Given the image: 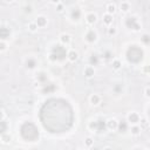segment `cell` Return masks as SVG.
I'll return each mask as SVG.
<instances>
[{"label": "cell", "instance_id": "obj_5", "mask_svg": "<svg viewBox=\"0 0 150 150\" xmlns=\"http://www.w3.org/2000/svg\"><path fill=\"white\" fill-rule=\"evenodd\" d=\"M141 115L137 112V111H130L128 115H127V121L130 125H136V124H139L141 122Z\"/></svg>", "mask_w": 150, "mask_h": 150}, {"label": "cell", "instance_id": "obj_15", "mask_svg": "<svg viewBox=\"0 0 150 150\" xmlns=\"http://www.w3.org/2000/svg\"><path fill=\"white\" fill-rule=\"evenodd\" d=\"M11 34H12L11 28L1 25V27H0V38H1V40H5L6 41V39L11 36Z\"/></svg>", "mask_w": 150, "mask_h": 150}, {"label": "cell", "instance_id": "obj_30", "mask_svg": "<svg viewBox=\"0 0 150 150\" xmlns=\"http://www.w3.org/2000/svg\"><path fill=\"white\" fill-rule=\"evenodd\" d=\"M107 33H108L109 36H115L117 34V28L115 26H110V27L107 28Z\"/></svg>", "mask_w": 150, "mask_h": 150}, {"label": "cell", "instance_id": "obj_33", "mask_svg": "<svg viewBox=\"0 0 150 150\" xmlns=\"http://www.w3.org/2000/svg\"><path fill=\"white\" fill-rule=\"evenodd\" d=\"M7 48H8V43H7L5 40H0V53L6 52Z\"/></svg>", "mask_w": 150, "mask_h": 150}, {"label": "cell", "instance_id": "obj_21", "mask_svg": "<svg viewBox=\"0 0 150 150\" xmlns=\"http://www.w3.org/2000/svg\"><path fill=\"white\" fill-rule=\"evenodd\" d=\"M55 89H56V87L53 83H46V84H43L42 93L43 94H49V93H53Z\"/></svg>", "mask_w": 150, "mask_h": 150}, {"label": "cell", "instance_id": "obj_6", "mask_svg": "<svg viewBox=\"0 0 150 150\" xmlns=\"http://www.w3.org/2000/svg\"><path fill=\"white\" fill-rule=\"evenodd\" d=\"M35 80L38 81V83L40 84H46L47 81H48V73H46L45 70H40L35 74Z\"/></svg>", "mask_w": 150, "mask_h": 150}, {"label": "cell", "instance_id": "obj_39", "mask_svg": "<svg viewBox=\"0 0 150 150\" xmlns=\"http://www.w3.org/2000/svg\"><path fill=\"white\" fill-rule=\"evenodd\" d=\"M144 95H145L146 98H150V86L145 87V89H144Z\"/></svg>", "mask_w": 150, "mask_h": 150}, {"label": "cell", "instance_id": "obj_32", "mask_svg": "<svg viewBox=\"0 0 150 150\" xmlns=\"http://www.w3.org/2000/svg\"><path fill=\"white\" fill-rule=\"evenodd\" d=\"M84 145L87 146V148H91L93 145H94V139H93V137H86L84 138Z\"/></svg>", "mask_w": 150, "mask_h": 150}, {"label": "cell", "instance_id": "obj_31", "mask_svg": "<svg viewBox=\"0 0 150 150\" xmlns=\"http://www.w3.org/2000/svg\"><path fill=\"white\" fill-rule=\"evenodd\" d=\"M101 59H104V60H110V59H112V53H111L109 49H107V50H104V52L102 53Z\"/></svg>", "mask_w": 150, "mask_h": 150}, {"label": "cell", "instance_id": "obj_7", "mask_svg": "<svg viewBox=\"0 0 150 150\" xmlns=\"http://www.w3.org/2000/svg\"><path fill=\"white\" fill-rule=\"evenodd\" d=\"M81 18H82V11H81V8L80 7H74L70 11V19H71V21L79 22Z\"/></svg>", "mask_w": 150, "mask_h": 150}, {"label": "cell", "instance_id": "obj_25", "mask_svg": "<svg viewBox=\"0 0 150 150\" xmlns=\"http://www.w3.org/2000/svg\"><path fill=\"white\" fill-rule=\"evenodd\" d=\"M129 131L131 132V135H134V136H138V135H141V132H142V128H141V125H139V124L131 125Z\"/></svg>", "mask_w": 150, "mask_h": 150}, {"label": "cell", "instance_id": "obj_27", "mask_svg": "<svg viewBox=\"0 0 150 150\" xmlns=\"http://www.w3.org/2000/svg\"><path fill=\"white\" fill-rule=\"evenodd\" d=\"M111 67H112V69L114 70H120L121 68H122V61L120 60V59H112V61H111Z\"/></svg>", "mask_w": 150, "mask_h": 150}, {"label": "cell", "instance_id": "obj_23", "mask_svg": "<svg viewBox=\"0 0 150 150\" xmlns=\"http://www.w3.org/2000/svg\"><path fill=\"white\" fill-rule=\"evenodd\" d=\"M12 135L9 134V132H5V134H1V137H0V139H1V143L2 144H9L11 143V141H12Z\"/></svg>", "mask_w": 150, "mask_h": 150}, {"label": "cell", "instance_id": "obj_35", "mask_svg": "<svg viewBox=\"0 0 150 150\" xmlns=\"http://www.w3.org/2000/svg\"><path fill=\"white\" fill-rule=\"evenodd\" d=\"M55 4V6H56V12H62L63 9H64V4L62 2V1H56V2H54Z\"/></svg>", "mask_w": 150, "mask_h": 150}, {"label": "cell", "instance_id": "obj_41", "mask_svg": "<svg viewBox=\"0 0 150 150\" xmlns=\"http://www.w3.org/2000/svg\"><path fill=\"white\" fill-rule=\"evenodd\" d=\"M148 115H149V117H150V105H149V108H148Z\"/></svg>", "mask_w": 150, "mask_h": 150}, {"label": "cell", "instance_id": "obj_38", "mask_svg": "<svg viewBox=\"0 0 150 150\" xmlns=\"http://www.w3.org/2000/svg\"><path fill=\"white\" fill-rule=\"evenodd\" d=\"M142 73H144V74H150V64L143 66V67H142Z\"/></svg>", "mask_w": 150, "mask_h": 150}, {"label": "cell", "instance_id": "obj_37", "mask_svg": "<svg viewBox=\"0 0 150 150\" xmlns=\"http://www.w3.org/2000/svg\"><path fill=\"white\" fill-rule=\"evenodd\" d=\"M7 132V122L5 120H1V134Z\"/></svg>", "mask_w": 150, "mask_h": 150}, {"label": "cell", "instance_id": "obj_4", "mask_svg": "<svg viewBox=\"0 0 150 150\" xmlns=\"http://www.w3.org/2000/svg\"><path fill=\"white\" fill-rule=\"evenodd\" d=\"M97 38H98L97 32L94 28H88L84 33V40L88 43H95L97 41Z\"/></svg>", "mask_w": 150, "mask_h": 150}, {"label": "cell", "instance_id": "obj_43", "mask_svg": "<svg viewBox=\"0 0 150 150\" xmlns=\"http://www.w3.org/2000/svg\"><path fill=\"white\" fill-rule=\"evenodd\" d=\"M136 150H142V149H136Z\"/></svg>", "mask_w": 150, "mask_h": 150}, {"label": "cell", "instance_id": "obj_10", "mask_svg": "<svg viewBox=\"0 0 150 150\" xmlns=\"http://www.w3.org/2000/svg\"><path fill=\"white\" fill-rule=\"evenodd\" d=\"M25 67L28 69V70H33L38 67V60L33 56H29L25 60Z\"/></svg>", "mask_w": 150, "mask_h": 150}, {"label": "cell", "instance_id": "obj_42", "mask_svg": "<svg viewBox=\"0 0 150 150\" xmlns=\"http://www.w3.org/2000/svg\"><path fill=\"white\" fill-rule=\"evenodd\" d=\"M15 150H25V149H22V148H16Z\"/></svg>", "mask_w": 150, "mask_h": 150}, {"label": "cell", "instance_id": "obj_29", "mask_svg": "<svg viewBox=\"0 0 150 150\" xmlns=\"http://www.w3.org/2000/svg\"><path fill=\"white\" fill-rule=\"evenodd\" d=\"M27 27H28V30L32 32V33H35L38 30V28H39L38 25L35 23V21H29L28 25H27Z\"/></svg>", "mask_w": 150, "mask_h": 150}, {"label": "cell", "instance_id": "obj_12", "mask_svg": "<svg viewBox=\"0 0 150 150\" xmlns=\"http://www.w3.org/2000/svg\"><path fill=\"white\" fill-rule=\"evenodd\" d=\"M101 102H102V97H101L100 94H91V95L89 96V103H90L93 107L100 105Z\"/></svg>", "mask_w": 150, "mask_h": 150}, {"label": "cell", "instance_id": "obj_28", "mask_svg": "<svg viewBox=\"0 0 150 150\" xmlns=\"http://www.w3.org/2000/svg\"><path fill=\"white\" fill-rule=\"evenodd\" d=\"M87 128L90 130V131H95V132H97V129H98V125H97V120H93V121H90L89 123H88V125H87Z\"/></svg>", "mask_w": 150, "mask_h": 150}, {"label": "cell", "instance_id": "obj_18", "mask_svg": "<svg viewBox=\"0 0 150 150\" xmlns=\"http://www.w3.org/2000/svg\"><path fill=\"white\" fill-rule=\"evenodd\" d=\"M102 21H103V25H105L107 27H110L112 26V22H114V16L111 14H108V13H104L102 15Z\"/></svg>", "mask_w": 150, "mask_h": 150}, {"label": "cell", "instance_id": "obj_20", "mask_svg": "<svg viewBox=\"0 0 150 150\" xmlns=\"http://www.w3.org/2000/svg\"><path fill=\"white\" fill-rule=\"evenodd\" d=\"M130 8H131V5H130L129 1H122V2H120V11L122 13H128L130 11Z\"/></svg>", "mask_w": 150, "mask_h": 150}, {"label": "cell", "instance_id": "obj_2", "mask_svg": "<svg viewBox=\"0 0 150 150\" xmlns=\"http://www.w3.org/2000/svg\"><path fill=\"white\" fill-rule=\"evenodd\" d=\"M68 50L62 45H54L50 53H49V60L52 62H63L67 59Z\"/></svg>", "mask_w": 150, "mask_h": 150}, {"label": "cell", "instance_id": "obj_40", "mask_svg": "<svg viewBox=\"0 0 150 150\" xmlns=\"http://www.w3.org/2000/svg\"><path fill=\"white\" fill-rule=\"evenodd\" d=\"M103 150H112V148H110V146H105Z\"/></svg>", "mask_w": 150, "mask_h": 150}, {"label": "cell", "instance_id": "obj_34", "mask_svg": "<svg viewBox=\"0 0 150 150\" xmlns=\"http://www.w3.org/2000/svg\"><path fill=\"white\" fill-rule=\"evenodd\" d=\"M23 12H25L26 14H32V13H33V6H32L30 4H26V5L23 6Z\"/></svg>", "mask_w": 150, "mask_h": 150}, {"label": "cell", "instance_id": "obj_14", "mask_svg": "<svg viewBox=\"0 0 150 150\" xmlns=\"http://www.w3.org/2000/svg\"><path fill=\"white\" fill-rule=\"evenodd\" d=\"M88 60H89V66L95 67V66H97V64L100 63V61H101V55H98L97 53H91V54L89 55Z\"/></svg>", "mask_w": 150, "mask_h": 150}, {"label": "cell", "instance_id": "obj_19", "mask_svg": "<svg viewBox=\"0 0 150 150\" xmlns=\"http://www.w3.org/2000/svg\"><path fill=\"white\" fill-rule=\"evenodd\" d=\"M77 59H79V53L75 49H69L68 54H67V60L70 62H75V61H77Z\"/></svg>", "mask_w": 150, "mask_h": 150}, {"label": "cell", "instance_id": "obj_24", "mask_svg": "<svg viewBox=\"0 0 150 150\" xmlns=\"http://www.w3.org/2000/svg\"><path fill=\"white\" fill-rule=\"evenodd\" d=\"M116 12V5L114 4V2H108L107 5H105V13H108V14H114Z\"/></svg>", "mask_w": 150, "mask_h": 150}, {"label": "cell", "instance_id": "obj_13", "mask_svg": "<svg viewBox=\"0 0 150 150\" xmlns=\"http://www.w3.org/2000/svg\"><path fill=\"white\" fill-rule=\"evenodd\" d=\"M34 21H35V23L38 25L39 28H45L47 26V23H48V19L45 15H38Z\"/></svg>", "mask_w": 150, "mask_h": 150}, {"label": "cell", "instance_id": "obj_22", "mask_svg": "<svg viewBox=\"0 0 150 150\" xmlns=\"http://www.w3.org/2000/svg\"><path fill=\"white\" fill-rule=\"evenodd\" d=\"M97 125H98L97 132H103L107 129V121L103 118H97Z\"/></svg>", "mask_w": 150, "mask_h": 150}, {"label": "cell", "instance_id": "obj_17", "mask_svg": "<svg viewBox=\"0 0 150 150\" xmlns=\"http://www.w3.org/2000/svg\"><path fill=\"white\" fill-rule=\"evenodd\" d=\"M95 73H96V70H95V67H93V66H86L84 67V69H83V75L87 77V79H91L94 75H95Z\"/></svg>", "mask_w": 150, "mask_h": 150}, {"label": "cell", "instance_id": "obj_1", "mask_svg": "<svg viewBox=\"0 0 150 150\" xmlns=\"http://www.w3.org/2000/svg\"><path fill=\"white\" fill-rule=\"evenodd\" d=\"M125 57H127L128 62L134 63V64H137V63H139L144 59V50L138 45L132 43V45H130L127 48Z\"/></svg>", "mask_w": 150, "mask_h": 150}, {"label": "cell", "instance_id": "obj_36", "mask_svg": "<svg viewBox=\"0 0 150 150\" xmlns=\"http://www.w3.org/2000/svg\"><path fill=\"white\" fill-rule=\"evenodd\" d=\"M141 128L143 129V128H146L148 125H149V122H148V120L145 118V117H141Z\"/></svg>", "mask_w": 150, "mask_h": 150}, {"label": "cell", "instance_id": "obj_16", "mask_svg": "<svg viewBox=\"0 0 150 150\" xmlns=\"http://www.w3.org/2000/svg\"><path fill=\"white\" fill-rule=\"evenodd\" d=\"M118 128V121L116 118H109L107 120V129L110 131H115Z\"/></svg>", "mask_w": 150, "mask_h": 150}, {"label": "cell", "instance_id": "obj_26", "mask_svg": "<svg viewBox=\"0 0 150 150\" xmlns=\"http://www.w3.org/2000/svg\"><path fill=\"white\" fill-rule=\"evenodd\" d=\"M141 43L143 46H150V34L149 33H144L141 35Z\"/></svg>", "mask_w": 150, "mask_h": 150}, {"label": "cell", "instance_id": "obj_11", "mask_svg": "<svg viewBox=\"0 0 150 150\" xmlns=\"http://www.w3.org/2000/svg\"><path fill=\"white\" fill-rule=\"evenodd\" d=\"M84 20H86L87 25L91 26V25L96 23V21H97V14L95 12H89V13H87L84 15Z\"/></svg>", "mask_w": 150, "mask_h": 150}, {"label": "cell", "instance_id": "obj_3", "mask_svg": "<svg viewBox=\"0 0 150 150\" xmlns=\"http://www.w3.org/2000/svg\"><path fill=\"white\" fill-rule=\"evenodd\" d=\"M124 25L128 29H130L132 32H139L142 28V23L139 22L138 18L135 15H128L124 19Z\"/></svg>", "mask_w": 150, "mask_h": 150}, {"label": "cell", "instance_id": "obj_9", "mask_svg": "<svg viewBox=\"0 0 150 150\" xmlns=\"http://www.w3.org/2000/svg\"><path fill=\"white\" fill-rule=\"evenodd\" d=\"M129 125H130V124L128 123L127 120L118 121V128H117V131H118L120 134L124 135V134H127V132L130 130V127H129Z\"/></svg>", "mask_w": 150, "mask_h": 150}, {"label": "cell", "instance_id": "obj_44", "mask_svg": "<svg viewBox=\"0 0 150 150\" xmlns=\"http://www.w3.org/2000/svg\"><path fill=\"white\" fill-rule=\"evenodd\" d=\"M79 150H84V149H79Z\"/></svg>", "mask_w": 150, "mask_h": 150}, {"label": "cell", "instance_id": "obj_8", "mask_svg": "<svg viewBox=\"0 0 150 150\" xmlns=\"http://www.w3.org/2000/svg\"><path fill=\"white\" fill-rule=\"evenodd\" d=\"M59 41H60V45L67 47L71 43V35L68 33H61L59 36Z\"/></svg>", "mask_w": 150, "mask_h": 150}]
</instances>
